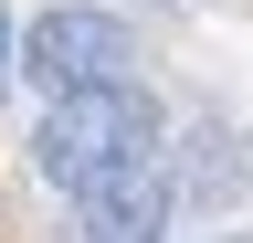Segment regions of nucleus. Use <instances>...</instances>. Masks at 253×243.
I'll return each instance as SVG.
<instances>
[{"label": "nucleus", "instance_id": "obj_3", "mask_svg": "<svg viewBox=\"0 0 253 243\" xmlns=\"http://www.w3.org/2000/svg\"><path fill=\"white\" fill-rule=\"evenodd\" d=\"M74 243H169V180L137 169V180H116V191H95Z\"/></svg>", "mask_w": 253, "mask_h": 243}, {"label": "nucleus", "instance_id": "obj_1", "mask_svg": "<svg viewBox=\"0 0 253 243\" xmlns=\"http://www.w3.org/2000/svg\"><path fill=\"white\" fill-rule=\"evenodd\" d=\"M158 138H169V116H158V96H148V85H106V96H63V106L42 116L32 169H42L53 191L95 201V191H116V180L158 169Z\"/></svg>", "mask_w": 253, "mask_h": 243}, {"label": "nucleus", "instance_id": "obj_2", "mask_svg": "<svg viewBox=\"0 0 253 243\" xmlns=\"http://www.w3.org/2000/svg\"><path fill=\"white\" fill-rule=\"evenodd\" d=\"M126 64H137V32H126L116 11H84V0H63V11H42L21 32V74L42 85L53 106L63 96H106V85H137Z\"/></svg>", "mask_w": 253, "mask_h": 243}]
</instances>
